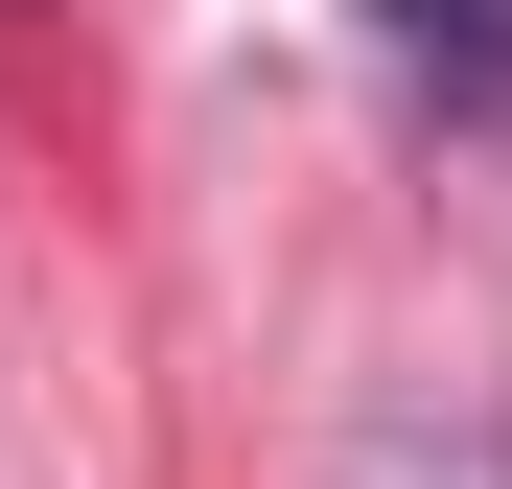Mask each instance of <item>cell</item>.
I'll use <instances>...</instances> for the list:
<instances>
[{"instance_id":"obj_1","label":"cell","mask_w":512,"mask_h":489,"mask_svg":"<svg viewBox=\"0 0 512 489\" xmlns=\"http://www.w3.org/2000/svg\"><path fill=\"white\" fill-rule=\"evenodd\" d=\"M419 47H512V0H419Z\"/></svg>"},{"instance_id":"obj_2","label":"cell","mask_w":512,"mask_h":489,"mask_svg":"<svg viewBox=\"0 0 512 489\" xmlns=\"http://www.w3.org/2000/svg\"><path fill=\"white\" fill-rule=\"evenodd\" d=\"M396 24H419V0H396Z\"/></svg>"}]
</instances>
